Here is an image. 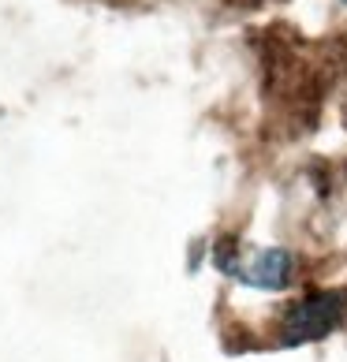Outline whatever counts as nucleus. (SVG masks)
I'll list each match as a JSON object with an SVG mask.
<instances>
[{"label":"nucleus","instance_id":"f257e3e1","mask_svg":"<svg viewBox=\"0 0 347 362\" xmlns=\"http://www.w3.org/2000/svg\"><path fill=\"white\" fill-rule=\"evenodd\" d=\"M347 317V288H325L310 291L299 303L288 306L284 321H280V344H314L325 340L329 332H336Z\"/></svg>","mask_w":347,"mask_h":362},{"label":"nucleus","instance_id":"f03ea898","mask_svg":"<svg viewBox=\"0 0 347 362\" xmlns=\"http://www.w3.org/2000/svg\"><path fill=\"white\" fill-rule=\"evenodd\" d=\"M228 273H232L235 280H243V284H250V288L280 291V288L291 284V254L280 250V247H269V250L250 254L247 262L228 265Z\"/></svg>","mask_w":347,"mask_h":362}]
</instances>
